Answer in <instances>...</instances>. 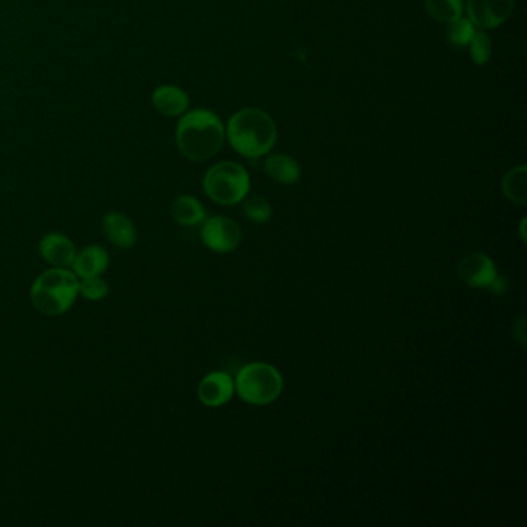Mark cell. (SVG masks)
<instances>
[{
    "instance_id": "cell-1",
    "label": "cell",
    "mask_w": 527,
    "mask_h": 527,
    "mask_svg": "<svg viewBox=\"0 0 527 527\" xmlns=\"http://www.w3.org/2000/svg\"><path fill=\"white\" fill-rule=\"evenodd\" d=\"M225 126L216 113L207 109L187 111L177 126V146L186 158L205 161L220 152L225 143Z\"/></svg>"
},
{
    "instance_id": "cell-2",
    "label": "cell",
    "mask_w": 527,
    "mask_h": 527,
    "mask_svg": "<svg viewBox=\"0 0 527 527\" xmlns=\"http://www.w3.org/2000/svg\"><path fill=\"white\" fill-rule=\"evenodd\" d=\"M225 132L234 150L251 159L266 155L277 139L274 121L259 109H243L234 113Z\"/></svg>"
},
{
    "instance_id": "cell-3",
    "label": "cell",
    "mask_w": 527,
    "mask_h": 527,
    "mask_svg": "<svg viewBox=\"0 0 527 527\" xmlns=\"http://www.w3.org/2000/svg\"><path fill=\"white\" fill-rule=\"evenodd\" d=\"M80 295L76 274L65 268L48 269L32 286V302L37 311L45 316H61L73 306Z\"/></svg>"
},
{
    "instance_id": "cell-4",
    "label": "cell",
    "mask_w": 527,
    "mask_h": 527,
    "mask_svg": "<svg viewBox=\"0 0 527 527\" xmlns=\"http://www.w3.org/2000/svg\"><path fill=\"white\" fill-rule=\"evenodd\" d=\"M235 391L251 406H268L282 395L283 378L279 369L264 362L244 365L235 378Z\"/></svg>"
},
{
    "instance_id": "cell-5",
    "label": "cell",
    "mask_w": 527,
    "mask_h": 527,
    "mask_svg": "<svg viewBox=\"0 0 527 527\" xmlns=\"http://www.w3.org/2000/svg\"><path fill=\"white\" fill-rule=\"evenodd\" d=\"M203 189L206 196L218 205H238L249 194L251 178L240 164L222 161L206 172Z\"/></svg>"
},
{
    "instance_id": "cell-6",
    "label": "cell",
    "mask_w": 527,
    "mask_h": 527,
    "mask_svg": "<svg viewBox=\"0 0 527 527\" xmlns=\"http://www.w3.org/2000/svg\"><path fill=\"white\" fill-rule=\"evenodd\" d=\"M242 229L227 216H211L203 222L201 240L214 253H233L242 243Z\"/></svg>"
},
{
    "instance_id": "cell-7",
    "label": "cell",
    "mask_w": 527,
    "mask_h": 527,
    "mask_svg": "<svg viewBox=\"0 0 527 527\" xmlns=\"http://www.w3.org/2000/svg\"><path fill=\"white\" fill-rule=\"evenodd\" d=\"M513 0H469L467 13L474 27L492 30L511 17Z\"/></svg>"
},
{
    "instance_id": "cell-8",
    "label": "cell",
    "mask_w": 527,
    "mask_h": 527,
    "mask_svg": "<svg viewBox=\"0 0 527 527\" xmlns=\"http://www.w3.org/2000/svg\"><path fill=\"white\" fill-rule=\"evenodd\" d=\"M459 280L470 288H489L495 280L496 266L493 260L485 254H470L456 266Z\"/></svg>"
},
{
    "instance_id": "cell-9",
    "label": "cell",
    "mask_w": 527,
    "mask_h": 527,
    "mask_svg": "<svg viewBox=\"0 0 527 527\" xmlns=\"http://www.w3.org/2000/svg\"><path fill=\"white\" fill-rule=\"evenodd\" d=\"M235 385L226 371H212L198 385V398L206 407H223L233 399Z\"/></svg>"
},
{
    "instance_id": "cell-10",
    "label": "cell",
    "mask_w": 527,
    "mask_h": 527,
    "mask_svg": "<svg viewBox=\"0 0 527 527\" xmlns=\"http://www.w3.org/2000/svg\"><path fill=\"white\" fill-rule=\"evenodd\" d=\"M39 253L54 268H69L76 257L73 242L62 234H47L39 243Z\"/></svg>"
},
{
    "instance_id": "cell-11",
    "label": "cell",
    "mask_w": 527,
    "mask_h": 527,
    "mask_svg": "<svg viewBox=\"0 0 527 527\" xmlns=\"http://www.w3.org/2000/svg\"><path fill=\"white\" fill-rule=\"evenodd\" d=\"M152 104L164 117H181L189 109V96L177 85H159L152 93Z\"/></svg>"
},
{
    "instance_id": "cell-12",
    "label": "cell",
    "mask_w": 527,
    "mask_h": 527,
    "mask_svg": "<svg viewBox=\"0 0 527 527\" xmlns=\"http://www.w3.org/2000/svg\"><path fill=\"white\" fill-rule=\"evenodd\" d=\"M102 231L118 248L130 249L137 243L135 225L121 212H109L102 218Z\"/></svg>"
},
{
    "instance_id": "cell-13",
    "label": "cell",
    "mask_w": 527,
    "mask_h": 527,
    "mask_svg": "<svg viewBox=\"0 0 527 527\" xmlns=\"http://www.w3.org/2000/svg\"><path fill=\"white\" fill-rule=\"evenodd\" d=\"M109 262L110 260L106 249L93 244L82 249L80 254H76L72 266H73L74 274L80 275L81 279H87V277H96L106 273Z\"/></svg>"
},
{
    "instance_id": "cell-14",
    "label": "cell",
    "mask_w": 527,
    "mask_h": 527,
    "mask_svg": "<svg viewBox=\"0 0 527 527\" xmlns=\"http://www.w3.org/2000/svg\"><path fill=\"white\" fill-rule=\"evenodd\" d=\"M264 174L279 185H295L301 178V166L290 155H269L264 164Z\"/></svg>"
},
{
    "instance_id": "cell-15",
    "label": "cell",
    "mask_w": 527,
    "mask_h": 527,
    "mask_svg": "<svg viewBox=\"0 0 527 527\" xmlns=\"http://www.w3.org/2000/svg\"><path fill=\"white\" fill-rule=\"evenodd\" d=\"M172 216L181 226H196L205 222V207L196 196H181L172 203Z\"/></svg>"
},
{
    "instance_id": "cell-16",
    "label": "cell",
    "mask_w": 527,
    "mask_h": 527,
    "mask_svg": "<svg viewBox=\"0 0 527 527\" xmlns=\"http://www.w3.org/2000/svg\"><path fill=\"white\" fill-rule=\"evenodd\" d=\"M503 194L507 200L515 205L524 206L527 203V168L518 166L509 170L503 179Z\"/></svg>"
},
{
    "instance_id": "cell-17",
    "label": "cell",
    "mask_w": 527,
    "mask_h": 527,
    "mask_svg": "<svg viewBox=\"0 0 527 527\" xmlns=\"http://www.w3.org/2000/svg\"><path fill=\"white\" fill-rule=\"evenodd\" d=\"M426 8L435 21L450 24L463 17L465 2L463 0H426Z\"/></svg>"
},
{
    "instance_id": "cell-18",
    "label": "cell",
    "mask_w": 527,
    "mask_h": 527,
    "mask_svg": "<svg viewBox=\"0 0 527 527\" xmlns=\"http://www.w3.org/2000/svg\"><path fill=\"white\" fill-rule=\"evenodd\" d=\"M474 33H476V30H474V25L470 22V19L459 17L456 21L448 24V43L454 47H465L474 39Z\"/></svg>"
},
{
    "instance_id": "cell-19",
    "label": "cell",
    "mask_w": 527,
    "mask_h": 527,
    "mask_svg": "<svg viewBox=\"0 0 527 527\" xmlns=\"http://www.w3.org/2000/svg\"><path fill=\"white\" fill-rule=\"evenodd\" d=\"M243 209H244V214H246L251 222L259 223V225L268 223L271 220V216H273L271 203L260 196H251V198L244 201Z\"/></svg>"
},
{
    "instance_id": "cell-20",
    "label": "cell",
    "mask_w": 527,
    "mask_h": 527,
    "mask_svg": "<svg viewBox=\"0 0 527 527\" xmlns=\"http://www.w3.org/2000/svg\"><path fill=\"white\" fill-rule=\"evenodd\" d=\"M470 58L476 65H485L492 58L491 37L485 33H474V39L470 41Z\"/></svg>"
},
{
    "instance_id": "cell-21",
    "label": "cell",
    "mask_w": 527,
    "mask_h": 527,
    "mask_svg": "<svg viewBox=\"0 0 527 527\" xmlns=\"http://www.w3.org/2000/svg\"><path fill=\"white\" fill-rule=\"evenodd\" d=\"M80 294L87 301H101L109 294V285L106 280L101 279V275L87 277L80 282Z\"/></svg>"
},
{
    "instance_id": "cell-22",
    "label": "cell",
    "mask_w": 527,
    "mask_h": 527,
    "mask_svg": "<svg viewBox=\"0 0 527 527\" xmlns=\"http://www.w3.org/2000/svg\"><path fill=\"white\" fill-rule=\"evenodd\" d=\"M487 290L493 292V294H504L507 291L506 279H503V277H498V275H496L495 280L492 282L491 286H489Z\"/></svg>"
}]
</instances>
